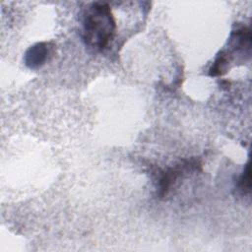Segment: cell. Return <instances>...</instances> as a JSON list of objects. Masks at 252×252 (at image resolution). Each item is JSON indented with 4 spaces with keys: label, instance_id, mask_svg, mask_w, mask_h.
Here are the masks:
<instances>
[{
    "label": "cell",
    "instance_id": "obj_1",
    "mask_svg": "<svg viewBox=\"0 0 252 252\" xmlns=\"http://www.w3.org/2000/svg\"><path fill=\"white\" fill-rule=\"evenodd\" d=\"M115 20L107 3L95 2L88 6L83 18V37L90 47L101 51L113 39Z\"/></svg>",
    "mask_w": 252,
    "mask_h": 252
},
{
    "label": "cell",
    "instance_id": "obj_2",
    "mask_svg": "<svg viewBox=\"0 0 252 252\" xmlns=\"http://www.w3.org/2000/svg\"><path fill=\"white\" fill-rule=\"evenodd\" d=\"M52 44L38 42L31 46L24 55V62L30 69H38L46 63L52 52Z\"/></svg>",
    "mask_w": 252,
    "mask_h": 252
},
{
    "label": "cell",
    "instance_id": "obj_3",
    "mask_svg": "<svg viewBox=\"0 0 252 252\" xmlns=\"http://www.w3.org/2000/svg\"><path fill=\"white\" fill-rule=\"evenodd\" d=\"M192 166V163L186 162L169 167L163 171L158 179V195L160 197H164L171 190V187L177 181V179L180 178L181 175H183V173Z\"/></svg>",
    "mask_w": 252,
    "mask_h": 252
},
{
    "label": "cell",
    "instance_id": "obj_4",
    "mask_svg": "<svg viewBox=\"0 0 252 252\" xmlns=\"http://www.w3.org/2000/svg\"><path fill=\"white\" fill-rule=\"evenodd\" d=\"M228 45L233 52H240L248 54L251 47V32L249 28L242 27L233 31L228 39Z\"/></svg>",
    "mask_w": 252,
    "mask_h": 252
},
{
    "label": "cell",
    "instance_id": "obj_5",
    "mask_svg": "<svg viewBox=\"0 0 252 252\" xmlns=\"http://www.w3.org/2000/svg\"><path fill=\"white\" fill-rule=\"evenodd\" d=\"M231 57L225 50H221L218 53L215 61L209 69V75L212 77L223 75L226 72L228 64L230 63Z\"/></svg>",
    "mask_w": 252,
    "mask_h": 252
},
{
    "label": "cell",
    "instance_id": "obj_6",
    "mask_svg": "<svg viewBox=\"0 0 252 252\" xmlns=\"http://www.w3.org/2000/svg\"><path fill=\"white\" fill-rule=\"evenodd\" d=\"M237 187L244 195L250 193L251 191V171L249 162L246 163L245 168L243 169V172L238 179Z\"/></svg>",
    "mask_w": 252,
    "mask_h": 252
}]
</instances>
